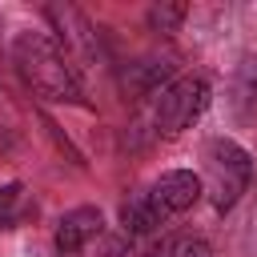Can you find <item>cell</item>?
I'll list each match as a JSON object with an SVG mask.
<instances>
[{"mask_svg":"<svg viewBox=\"0 0 257 257\" xmlns=\"http://www.w3.org/2000/svg\"><path fill=\"white\" fill-rule=\"evenodd\" d=\"M185 4H157L153 12H149V28L153 32H177L181 28V20H185Z\"/></svg>","mask_w":257,"mask_h":257,"instance_id":"obj_8","label":"cell"},{"mask_svg":"<svg viewBox=\"0 0 257 257\" xmlns=\"http://www.w3.org/2000/svg\"><path fill=\"white\" fill-rule=\"evenodd\" d=\"M149 197H153V205L161 209V217L169 221V217H177V213H185V209L197 205V197H201V177L189 173V169H173V173H165V177L149 189Z\"/></svg>","mask_w":257,"mask_h":257,"instance_id":"obj_4","label":"cell"},{"mask_svg":"<svg viewBox=\"0 0 257 257\" xmlns=\"http://www.w3.org/2000/svg\"><path fill=\"white\" fill-rule=\"evenodd\" d=\"M149 257H213V253H209V241L201 237H165L161 245L149 249Z\"/></svg>","mask_w":257,"mask_h":257,"instance_id":"obj_7","label":"cell"},{"mask_svg":"<svg viewBox=\"0 0 257 257\" xmlns=\"http://www.w3.org/2000/svg\"><path fill=\"white\" fill-rule=\"evenodd\" d=\"M249 177H253V161L241 145L233 141H213L205 149V181H201V193H209L213 209L217 213H229L241 193L249 189Z\"/></svg>","mask_w":257,"mask_h":257,"instance_id":"obj_2","label":"cell"},{"mask_svg":"<svg viewBox=\"0 0 257 257\" xmlns=\"http://www.w3.org/2000/svg\"><path fill=\"white\" fill-rule=\"evenodd\" d=\"M120 225H124V233H153V229H161L165 225V217H161V209L153 205V197L149 193H137V197H128L124 205H120Z\"/></svg>","mask_w":257,"mask_h":257,"instance_id":"obj_6","label":"cell"},{"mask_svg":"<svg viewBox=\"0 0 257 257\" xmlns=\"http://www.w3.org/2000/svg\"><path fill=\"white\" fill-rule=\"evenodd\" d=\"M16 197H20V185H8V189H0V221H8V213H12Z\"/></svg>","mask_w":257,"mask_h":257,"instance_id":"obj_9","label":"cell"},{"mask_svg":"<svg viewBox=\"0 0 257 257\" xmlns=\"http://www.w3.org/2000/svg\"><path fill=\"white\" fill-rule=\"evenodd\" d=\"M12 60H16V72L24 76V84L44 96V100H56V104H76L80 100V80L68 64V56L60 52V44L44 32H20L16 44H12Z\"/></svg>","mask_w":257,"mask_h":257,"instance_id":"obj_1","label":"cell"},{"mask_svg":"<svg viewBox=\"0 0 257 257\" xmlns=\"http://www.w3.org/2000/svg\"><path fill=\"white\" fill-rule=\"evenodd\" d=\"M209 80L201 76H181L173 84L161 88L157 96V128L165 133H185L193 120H201V112L209 108Z\"/></svg>","mask_w":257,"mask_h":257,"instance_id":"obj_3","label":"cell"},{"mask_svg":"<svg viewBox=\"0 0 257 257\" xmlns=\"http://www.w3.org/2000/svg\"><path fill=\"white\" fill-rule=\"evenodd\" d=\"M96 233H100V209L80 205V209H72V213L60 217V225H56V249H60L64 257H72V253H80Z\"/></svg>","mask_w":257,"mask_h":257,"instance_id":"obj_5","label":"cell"}]
</instances>
